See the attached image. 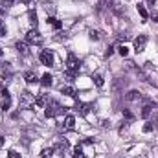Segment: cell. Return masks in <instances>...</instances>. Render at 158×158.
<instances>
[{
	"label": "cell",
	"mask_w": 158,
	"mask_h": 158,
	"mask_svg": "<svg viewBox=\"0 0 158 158\" xmlns=\"http://www.w3.org/2000/svg\"><path fill=\"white\" fill-rule=\"evenodd\" d=\"M44 109H46V110H44V116H46V118H55V116H59V114L64 112V107H63L59 101H55V99H50Z\"/></svg>",
	"instance_id": "obj_1"
},
{
	"label": "cell",
	"mask_w": 158,
	"mask_h": 158,
	"mask_svg": "<svg viewBox=\"0 0 158 158\" xmlns=\"http://www.w3.org/2000/svg\"><path fill=\"white\" fill-rule=\"evenodd\" d=\"M31 103H35V96L30 90H22L20 92V98H19V107L20 109H30Z\"/></svg>",
	"instance_id": "obj_2"
},
{
	"label": "cell",
	"mask_w": 158,
	"mask_h": 158,
	"mask_svg": "<svg viewBox=\"0 0 158 158\" xmlns=\"http://www.w3.org/2000/svg\"><path fill=\"white\" fill-rule=\"evenodd\" d=\"M79 68H81V63H79V59L74 55V53H68V59H66V70H70V72H74V74L77 76Z\"/></svg>",
	"instance_id": "obj_3"
},
{
	"label": "cell",
	"mask_w": 158,
	"mask_h": 158,
	"mask_svg": "<svg viewBox=\"0 0 158 158\" xmlns=\"http://www.w3.org/2000/svg\"><path fill=\"white\" fill-rule=\"evenodd\" d=\"M42 35H40L39 31H37V30H31V31H28V33H26V42H28V44H37V46H39V44H42Z\"/></svg>",
	"instance_id": "obj_4"
},
{
	"label": "cell",
	"mask_w": 158,
	"mask_h": 158,
	"mask_svg": "<svg viewBox=\"0 0 158 158\" xmlns=\"http://www.w3.org/2000/svg\"><path fill=\"white\" fill-rule=\"evenodd\" d=\"M92 109H94L92 103H83V101H77L76 103V112H79L81 116H88Z\"/></svg>",
	"instance_id": "obj_5"
},
{
	"label": "cell",
	"mask_w": 158,
	"mask_h": 158,
	"mask_svg": "<svg viewBox=\"0 0 158 158\" xmlns=\"http://www.w3.org/2000/svg\"><path fill=\"white\" fill-rule=\"evenodd\" d=\"M145 46H147V35H138L134 39V52L136 53H142L145 50Z\"/></svg>",
	"instance_id": "obj_6"
},
{
	"label": "cell",
	"mask_w": 158,
	"mask_h": 158,
	"mask_svg": "<svg viewBox=\"0 0 158 158\" xmlns=\"http://www.w3.org/2000/svg\"><path fill=\"white\" fill-rule=\"evenodd\" d=\"M53 53L50 52V50H42L40 52V63L44 64V66H53Z\"/></svg>",
	"instance_id": "obj_7"
},
{
	"label": "cell",
	"mask_w": 158,
	"mask_h": 158,
	"mask_svg": "<svg viewBox=\"0 0 158 158\" xmlns=\"http://www.w3.org/2000/svg\"><path fill=\"white\" fill-rule=\"evenodd\" d=\"M0 105H2V110L4 112L9 110V107H11V96H9L7 90H2L0 92Z\"/></svg>",
	"instance_id": "obj_8"
},
{
	"label": "cell",
	"mask_w": 158,
	"mask_h": 158,
	"mask_svg": "<svg viewBox=\"0 0 158 158\" xmlns=\"http://www.w3.org/2000/svg\"><path fill=\"white\" fill-rule=\"evenodd\" d=\"M125 85H127V81L121 77H116L114 81H112V92L114 94H121L123 92V88H125Z\"/></svg>",
	"instance_id": "obj_9"
},
{
	"label": "cell",
	"mask_w": 158,
	"mask_h": 158,
	"mask_svg": "<svg viewBox=\"0 0 158 158\" xmlns=\"http://www.w3.org/2000/svg\"><path fill=\"white\" fill-rule=\"evenodd\" d=\"M74 127H76V118L74 116H66L64 118V123L59 125L61 131H74Z\"/></svg>",
	"instance_id": "obj_10"
},
{
	"label": "cell",
	"mask_w": 158,
	"mask_h": 158,
	"mask_svg": "<svg viewBox=\"0 0 158 158\" xmlns=\"http://www.w3.org/2000/svg\"><path fill=\"white\" fill-rule=\"evenodd\" d=\"M11 77H13V70H11V66H9V64H4V72H2L0 81H2L4 85H7V83L11 81Z\"/></svg>",
	"instance_id": "obj_11"
},
{
	"label": "cell",
	"mask_w": 158,
	"mask_h": 158,
	"mask_svg": "<svg viewBox=\"0 0 158 158\" xmlns=\"http://www.w3.org/2000/svg\"><path fill=\"white\" fill-rule=\"evenodd\" d=\"M143 96H142V92L140 90H129L127 94H125V99L127 101H140Z\"/></svg>",
	"instance_id": "obj_12"
},
{
	"label": "cell",
	"mask_w": 158,
	"mask_h": 158,
	"mask_svg": "<svg viewBox=\"0 0 158 158\" xmlns=\"http://www.w3.org/2000/svg\"><path fill=\"white\" fill-rule=\"evenodd\" d=\"M151 110H153V103H151V99H145V103H143V107H142V118H149L151 116Z\"/></svg>",
	"instance_id": "obj_13"
},
{
	"label": "cell",
	"mask_w": 158,
	"mask_h": 158,
	"mask_svg": "<svg viewBox=\"0 0 158 158\" xmlns=\"http://www.w3.org/2000/svg\"><path fill=\"white\" fill-rule=\"evenodd\" d=\"M53 149H55V151H57V153H61V155H63V153H64V151H66V149H68V140H64V138H59V140H57V143H55V147H53Z\"/></svg>",
	"instance_id": "obj_14"
},
{
	"label": "cell",
	"mask_w": 158,
	"mask_h": 158,
	"mask_svg": "<svg viewBox=\"0 0 158 158\" xmlns=\"http://www.w3.org/2000/svg\"><path fill=\"white\" fill-rule=\"evenodd\" d=\"M61 92H63L64 96H68V98H76V96H77L76 88H74V86H68V85H63V86H61Z\"/></svg>",
	"instance_id": "obj_15"
},
{
	"label": "cell",
	"mask_w": 158,
	"mask_h": 158,
	"mask_svg": "<svg viewBox=\"0 0 158 158\" xmlns=\"http://www.w3.org/2000/svg\"><path fill=\"white\" fill-rule=\"evenodd\" d=\"M48 101H50L48 94H39V96L35 98V105H37V107H46V105H48Z\"/></svg>",
	"instance_id": "obj_16"
},
{
	"label": "cell",
	"mask_w": 158,
	"mask_h": 158,
	"mask_svg": "<svg viewBox=\"0 0 158 158\" xmlns=\"http://www.w3.org/2000/svg\"><path fill=\"white\" fill-rule=\"evenodd\" d=\"M15 48H17V52H19L20 55H28V53H30V50H28V42H20V40H19V42L15 44Z\"/></svg>",
	"instance_id": "obj_17"
},
{
	"label": "cell",
	"mask_w": 158,
	"mask_h": 158,
	"mask_svg": "<svg viewBox=\"0 0 158 158\" xmlns=\"http://www.w3.org/2000/svg\"><path fill=\"white\" fill-rule=\"evenodd\" d=\"M24 81H26L28 85H33V83H37V81H39V77H37V74H35V72H26V74H24Z\"/></svg>",
	"instance_id": "obj_18"
},
{
	"label": "cell",
	"mask_w": 158,
	"mask_h": 158,
	"mask_svg": "<svg viewBox=\"0 0 158 158\" xmlns=\"http://www.w3.org/2000/svg\"><path fill=\"white\" fill-rule=\"evenodd\" d=\"M52 81H53V77H52V74H44L42 77H40V85L46 88V86H50L52 85Z\"/></svg>",
	"instance_id": "obj_19"
},
{
	"label": "cell",
	"mask_w": 158,
	"mask_h": 158,
	"mask_svg": "<svg viewBox=\"0 0 158 158\" xmlns=\"http://www.w3.org/2000/svg\"><path fill=\"white\" fill-rule=\"evenodd\" d=\"M53 153H55V149H53V147H44V149L40 151V158H52Z\"/></svg>",
	"instance_id": "obj_20"
},
{
	"label": "cell",
	"mask_w": 158,
	"mask_h": 158,
	"mask_svg": "<svg viewBox=\"0 0 158 158\" xmlns=\"http://www.w3.org/2000/svg\"><path fill=\"white\" fill-rule=\"evenodd\" d=\"M48 24H52L55 30H61V28H63V24H61V22H59L55 17H48Z\"/></svg>",
	"instance_id": "obj_21"
},
{
	"label": "cell",
	"mask_w": 158,
	"mask_h": 158,
	"mask_svg": "<svg viewBox=\"0 0 158 158\" xmlns=\"http://www.w3.org/2000/svg\"><path fill=\"white\" fill-rule=\"evenodd\" d=\"M92 79H94L96 86H99V88L105 85V81H103V76H101V74H94V76H92Z\"/></svg>",
	"instance_id": "obj_22"
},
{
	"label": "cell",
	"mask_w": 158,
	"mask_h": 158,
	"mask_svg": "<svg viewBox=\"0 0 158 158\" xmlns=\"http://www.w3.org/2000/svg\"><path fill=\"white\" fill-rule=\"evenodd\" d=\"M138 13H140V17H142L143 20H147V19H149V13H147V9H145L142 4H138Z\"/></svg>",
	"instance_id": "obj_23"
},
{
	"label": "cell",
	"mask_w": 158,
	"mask_h": 158,
	"mask_svg": "<svg viewBox=\"0 0 158 158\" xmlns=\"http://www.w3.org/2000/svg\"><path fill=\"white\" fill-rule=\"evenodd\" d=\"M72 158H88V156H86V155L83 153L81 145H77V147H76V151H74V156H72Z\"/></svg>",
	"instance_id": "obj_24"
},
{
	"label": "cell",
	"mask_w": 158,
	"mask_h": 158,
	"mask_svg": "<svg viewBox=\"0 0 158 158\" xmlns=\"http://www.w3.org/2000/svg\"><path fill=\"white\" fill-rule=\"evenodd\" d=\"M7 9H9L7 2H6V0H2V2H0V17H2V15H6V13H7Z\"/></svg>",
	"instance_id": "obj_25"
},
{
	"label": "cell",
	"mask_w": 158,
	"mask_h": 158,
	"mask_svg": "<svg viewBox=\"0 0 158 158\" xmlns=\"http://www.w3.org/2000/svg\"><path fill=\"white\" fill-rule=\"evenodd\" d=\"M44 9H46V13H48L50 17H53V13H55V6H53V4H46Z\"/></svg>",
	"instance_id": "obj_26"
},
{
	"label": "cell",
	"mask_w": 158,
	"mask_h": 158,
	"mask_svg": "<svg viewBox=\"0 0 158 158\" xmlns=\"http://www.w3.org/2000/svg\"><path fill=\"white\" fill-rule=\"evenodd\" d=\"M30 22H31V26L37 28V22H39V20H37V13H35V11H30Z\"/></svg>",
	"instance_id": "obj_27"
},
{
	"label": "cell",
	"mask_w": 158,
	"mask_h": 158,
	"mask_svg": "<svg viewBox=\"0 0 158 158\" xmlns=\"http://www.w3.org/2000/svg\"><path fill=\"white\" fill-rule=\"evenodd\" d=\"M118 53L121 55V57H127V53H129V48H127L125 44H121V46L118 48Z\"/></svg>",
	"instance_id": "obj_28"
},
{
	"label": "cell",
	"mask_w": 158,
	"mask_h": 158,
	"mask_svg": "<svg viewBox=\"0 0 158 158\" xmlns=\"http://www.w3.org/2000/svg\"><path fill=\"white\" fill-rule=\"evenodd\" d=\"M123 116L127 118V121H132V119H134V114H132L129 109H123Z\"/></svg>",
	"instance_id": "obj_29"
},
{
	"label": "cell",
	"mask_w": 158,
	"mask_h": 158,
	"mask_svg": "<svg viewBox=\"0 0 158 158\" xmlns=\"http://www.w3.org/2000/svg\"><path fill=\"white\" fill-rule=\"evenodd\" d=\"M155 129V123H151V121H147L145 125H143V132H151Z\"/></svg>",
	"instance_id": "obj_30"
},
{
	"label": "cell",
	"mask_w": 158,
	"mask_h": 158,
	"mask_svg": "<svg viewBox=\"0 0 158 158\" xmlns=\"http://www.w3.org/2000/svg\"><path fill=\"white\" fill-rule=\"evenodd\" d=\"M53 39L57 40V42H63V40H66V33H63V31H59V33H57V35H55Z\"/></svg>",
	"instance_id": "obj_31"
},
{
	"label": "cell",
	"mask_w": 158,
	"mask_h": 158,
	"mask_svg": "<svg viewBox=\"0 0 158 158\" xmlns=\"http://www.w3.org/2000/svg\"><path fill=\"white\" fill-rule=\"evenodd\" d=\"M6 33H7V28H6L4 20H0V37H6Z\"/></svg>",
	"instance_id": "obj_32"
},
{
	"label": "cell",
	"mask_w": 158,
	"mask_h": 158,
	"mask_svg": "<svg viewBox=\"0 0 158 158\" xmlns=\"http://www.w3.org/2000/svg\"><path fill=\"white\" fill-rule=\"evenodd\" d=\"M129 131V121H123V125L119 127V134H123V132H127Z\"/></svg>",
	"instance_id": "obj_33"
},
{
	"label": "cell",
	"mask_w": 158,
	"mask_h": 158,
	"mask_svg": "<svg viewBox=\"0 0 158 158\" xmlns=\"http://www.w3.org/2000/svg\"><path fill=\"white\" fill-rule=\"evenodd\" d=\"M7 158H20V153H17V151H13V149H11V151L7 153Z\"/></svg>",
	"instance_id": "obj_34"
},
{
	"label": "cell",
	"mask_w": 158,
	"mask_h": 158,
	"mask_svg": "<svg viewBox=\"0 0 158 158\" xmlns=\"http://www.w3.org/2000/svg\"><path fill=\"white\" fill-rule=\"evenodd\" d=\"M90 39L92 40H99V33H98L96 30H92V31H90Z\"/></svg>",
	"instance_id": "obj_35"
},
{
	"label": "cell",
	"mask_w": 158,
	"mask_h": 158,
	"mask_svg": "<svg viewBox=\"0 0 158 158\" xmlns=\"http://www.w3.org/2000/svg\"><path fill=\"white\" fill-rule=\"evenodd\" d=\"M112 52H114V48H112V46H109V48H107V52H105V55H107V57H110V55H112Z\"/></svg>",
	"instance_id": "obj_36"
},
{
	"label": "cell",
	"mask_w": 158,
	"mask_h": 158,
	"mask_svg": "<svg viewBox=\"0 0 158 158\" xmlns=\"http://www.w3.org/2000/svg\"><path fill=\"white\" fill-rule=\"evenodd\" d=\"M129 37H131V35H127V33H119V37H118V39H119V40H127Z\"/></svg>",
	"instance_id": "obj_37"
},
{
	"label": "cell",
	"mask_w": 158,
	"mask_h": 158,
	"mask_svg": "<svg viewBox=\"0 0 158 158\" xmlns=\"http://www.w3.org/2000/svg\"><path fill=\"white\" fill-rule=\"evenodd\" d=\"M101 127H103V129H107V127H110V121H107V119H103V121H101Z\"/></svg>",
	"instance_id": "obj_38"
},
{
	"label": "cell",
	"mask_w": 158,
	"mask_h": 158,
	"mask_svg": "<svg viewBox=\"0 0 158 158\" xmlns=\"http://www.w3.org/2000/svg\"><path fill=\"white\" fill-rule=\"evenodd\" d=\"M6 2H7V6H9V7H11V6H13V4H17V2H20V0H6Z\"/></svg>",
	"instance_id": "obj_39"
},
{
	"label": "cell",
	"mask_w": 158,
	"mask_h": 158,
	"mask_svg": "<svg viewBox=\"0 0 158 158\" xmlns=\"http://www.w3.org/2000/svg\"><path fill=\"white\" fill-rule=\"evenodd\" d=\"M4 142H6V138H4V136H0V149L4 147Z\"/></svg>",
	"instance_id": "obj_40"
},
{
	"label": "cell",
	"mask_w": 158,
	"mask_h": 158,
	"mask_svg": "<svg viewBox=\"0 0 158 158\" xmlns=\"http://www.w3.org/2000/svg\"><path fill=\"white\" fill-rule=\"evenodd\" d=\"M153 22H158V13H153Z\"/></svg>",
	"instance_id": "obj_41"
},
{
	"label": "cell",
	"mask_w": 158,
	"mask_h": 158,
	"mask_svg": "<svg viewBox=\"0 0 158 158\" xmlns=\"http://www.w3.org/2000/svg\"><path fill=\"white\" fill-rule=\"evenodd\" d=\"M155 2H156V0H147V4H149V6H155Z\"/></svg>",
	"instance_id": "obj_42"
},
{
	"label": "cell",
	"mask_w": 158,
	"mask_h": 158,
	"mask_svg": "<svg viewBox=\"0 0 158 158\" xmlns=\"http://www.w3.org/2000/svg\"><path fill=\"white\" fill-rule=\"evenodd\" d=\"M2 55H4V50H2V48H0V57H2Z\"/></svg>",
	"instance_id": "obj_43"
},
{
	"label": "cell",
	"mask_w": 158,
	"mask_h": 158,
	"mask_svg": "<svg viewBox=\"0 0 158 158\" xmlns=\"http://www.w3.org/2000/svg\"><path fill=\"white\" fill-rule=\"evenodd\" d=\"M22 2H26V4H30V2H31V0H22Z\"/></svg>",
	"instance_id": "obj_44"
},
{
	"label": "cell",
	"mask_w": 158,
	"mask_h": 158,
	"mask_svg": "<svg viewBox=\"0 0 158 158\" xmlns=\"http://www.w3.org/2000/svg\"><path fill=\"white\" fill-rule=\"evenodd\" d=\"M155 127H158V121H156V123H155Z\"/></svg>",
	"instance_id": "obj_45"
}]
</instances>
